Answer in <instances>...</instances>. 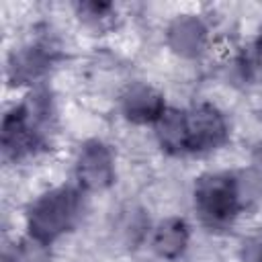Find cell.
Returning a JSON list of instances; mask_svg holds the SVG:
<instances>
[{
  "label": "cell",
  "instance_id": "30bf717a",
  "mask_svg": "<svg viewBox=\"0 0 262 262\" xmlns=\"http://www.w3.org/2000/svg\"><path fill=\"white\" fill-rule=\"evenodd\" d=\"M47 66H49V55L41 47H29L12 55L8 72L14 84H27L43 76Z\"/></svg>",
  "mask_w": 262,
  "mask_h": 262
},
{
  "label": "cell",
  "instance_id": "4fadbf2b",
  "mask_svg": "<svg viewBox=\"0 0 262 262\" xmlns=\"http://www.w3.org/2000/svg\"><path fill=\"white\" fill-rule=\"evenodd\" d=\"M256 262H262V260H256Z\"/></svg>",
  "mask_w": 262,
  "mask_h": 262
},
{
  "label": "cell",
  "instance_id": "ba28073f",
  "mask_svg": "<svg viewBox=\"0 0 262 262\" xmlns=\"http://www.w3.org/2000/svg\"><path fill=\"white\" fill-rule=\"evenodd\" d=\"M156 133L160 145L170 154H186V123H184V111L166 108L164 115L156 123Z\"/></svg>",
  "mask_w": 262,
  "mask_h": 262
},
{
  "label": "cell",
  "instance_id": "8992f818",
  "mask_svg": "<svg viewBox=\"0 0 262 262\" xmlns=\"http://www.w3.org/2000/svg\"><path fill=\"white\" fill-rule=\"evenodd\" d=\"M164 111V98L151 86L135 84L123 96V113L133 123H158Z\"/></svg>",
  "mask_w": 262,
  "mask_h": 262
},
{
  "label": "cell",
  "instance_id": "9c48e42d",
  "mask_svg": "<svg viewBox=\"0 0 262 262\" xmlns=\"http://www.w3.org/2000/svg\"><path fill=\"white\" fill-rule=\"evenodd\" d=\"M188 244V227L182 219H164L154 231V248L164 258H176L184 252Z\"/></svg>",
  "mask_w": 262,
  "mask_h": 262
},
{
  "label": "cell",
  "instance_id": "277c9868",
  "mask_svg": "<svg viewBox=\"0 0 262 262\" xmlns=\"http://www.w3.org/2000/svg\"><path fill=\"white\" fill-rule=\"evenodd\" d=\"M188 151H209L227 139V123L211 104H199L184 111Z\"/></svg>",
  "mask_w": 262,
  "mask_h": 262
},
{
  "label": "cell",
  "instance_id": "5bb4252c",
  "mask_svg": "<svg viewBox=\"0 0 262 262\" xmlns=\"http://www.w3.org/2000/svg\"><path fill=\"white\" fill-rule=\"evenodd\" d=\"M260 35H262V33H260Z\"/></svg>",
  "mask_w": 262,
  "mask_h": 262
},
{
  "label": "cell",
  "instance_id": "52a82bcc",
  "mask_svg": "<svg viewBox=\"0 0 262 262\" xmlns=\"http://www.w3.org/2000/svg\"><path fill=\"white\" fill-rule=\"evenodd\" d=\"M168 43L176 53H180L184 57H194L205 49L207 29L199 18L182 16V18L174 20V25L170 27Z\"/></svg>",
  "mask_w": 262,
  "mask_h": 262
},
{
  "label": "cell",
  "instance_id": "8fae6325",
  "mask_svg": "<svg viewBox=\"0 0 262 262\" xmlns=\"http://www.w3.org/2000/svg\"><path fill=\"white\" fill-rule=\"evenodd\" d=\"M239 70L246 80L262 82V35L239 55Z\"/></svg>",
  "mask_w": 262,
  "mask_h": 262
},
{
  "label": "cell",
  "instance_id": "5b68a950",
  "mask_svg": "<svg viewBox=\"0 0 262 262\" xmlns=\"http://www.w3.org/2000/svg\"><path fill=\"white\" fill-rule=\"evenodd\" d=\"M78 182L86 190H102L115 180V162L111 149L102 141H88L82 145L76 160Z\"/></svg>",
  "mask_w": 262,
  "mask_h": 262
},
{
  "label": "cell",
  "instance_id": "7c38bea8",
  "mask_svg": "<svg viewBox=\"0 0 262 262\" xmlns=\"http://www.w3.org/2000/svg\"><path fill=\"white\" fill-rule=\"evenodd\" d=\"M254 162H256V166H258V170L262 172V143L256 147V154H254Z\"/></svg>",
  "mask_w": 262,
  "mask_h": 262
},
{
  "label": "cell",
  "instance_id": "3957f363",
  "mask_svg": "<svg viewBox=\"0 0 262 262\" xmlns=\"http://www.w3.org/2000/svg\"><path fill=\"white\" fill-rule=\"evenodd\" d=\"M194 205L209 225L231 221L242 209L239 184L231 174H205L194 184Z\"/></svg>",
  "mask_w": 262,
  "mask_h": 262
},
{
  "label": "cell",
  "instance_id": "6da1fadb",
  "mask_svg": "<svg viewBox=\"0 0 262 262\" xmlns=\"http://www.w3.org/2000/svg\"><path fill=\"white\" fill-rule=\"evenodd\" d=\"M51 106L45 94H33L27 102L14 106L2 121V149L18 160L33 154L43 143Z\"/></svg>",
  "mask_w": 262,
  "mask_h": 262
},
{
  "label": "cell",
  "instance_id": "7a4b0ae2",
  "mask_svg": "<svg viewBox=\"0 0 262 262\" xmlns=\"http://www.w3.org/2000/svg\"><path fill=\"white\" fill-rule=\"evenodd\" d=\"M80 215V194L70 186H59L39 196L27 215L29 233L35 242L47 246L76 223Z\"/></svg>",
  "mask_w": 262,
  "mask_h": 262
}]
</instances>
